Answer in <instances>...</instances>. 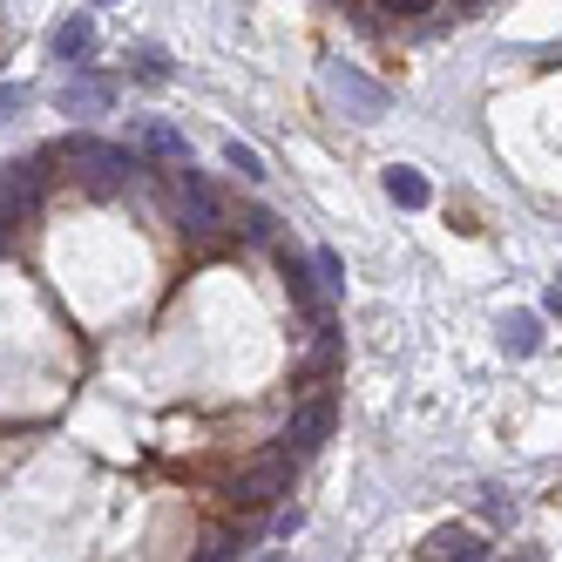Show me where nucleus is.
I'll return each mask as SVG.
<instances>
[{"label":"nucleus","instance_id":"obj_19","mask_svg":"<svg viewBox=\"0 0 562 562\" xmlns=\"http://www.w3.org/2000/svg\"><path fill=\"white\" fill-rule=\"evenodd\" d=\"M21 102H27V89H14V82H8V89H0V123H8V115H14Z\"/></svg>","mask_w":562,"mask_h":562},{"label":"nucleus","instance_id":"obj_18","mask_svg":"<svg viewBox=\"0 0 562 562\" xmlns=\"http://www.w3.org/2000/svg\"><path fill=\"white\" fill-rule=\"evenodd\" d=\"M380 8H386V14L400 21V14H427V8H434V0H380Z\"/></svg>","mask_w":562,"mask_h":562},{"label":"nucleus","instance_id":"obj_12","mask_svg":"<svg viewBox=\"0 0 562 562\" xmlns=\"http://www.w3.org/2000/svg\"><path fill=\"white\" fill-rule=\"evenodd\" d=\"M386 196H393L400 211H427V204H434V190H427V177H420V170H400V164L386 170Z\"/></svg>","mask_w":562,"mask_h":562},{"label":"nucleus","instance_id":"obj_10","mask_svg":"<svg viewBox=\"0 0 562 562\" xmlns=\"http://www.w3.org/2000/svg\"><path fill=\"white\" fill-rule=\"evenodd\" d=\"M55 55H61V61L95 55V14H68V21L55 27Z\"/></svg>","mask_w":562,"mask_h":562},{"label":"nucleus","instance_id":"obj_20","mask_svg":"<svg viewBox=\"0 0 562 562\" xmlns=\"http://www.w3.org/2000/svg\"><path fill=\"white\" fill-rule=\"evenodd\" d=\"M488 521H515V502L508 495H488Z\"/></svg>","mask_w":562,"mask_h":562},{"label":"nucleus","instance_id":"obj_2","mask_svg":"<svg viewBox=\"0 0 562 562\" xmlns=\"http://www.w3.org/2000/svg\"><path fill=\"white\" fill-rule=\"evenodd\" d=\"M292 454L285 448H278V454H265L258 468H245V474H237V488H231V508L237 515H265V508H278V502H285L292 495Z\"/></svg>","mask_w":562,"mask_h":562},{"label":"nucleus","instance_id":"obj_1","mask_svg":"<svg viewBox=\"0 0 562 562\" xmlns=\"http://www.w3.org/2000/svg\"><path fill=\"white\" fill-rule=\"evenodd\" d=\"M61 156H68L75 170H82V183H89L95 196L130 190V177L143 170V156H136V149H123V143H95V136H68Z\"/></svg>","mask_w":562,"mask_h":562},{"label":"nucleus","instance_id":"obj_21","mask_svg":"<svg viewBox=\"0 0 562 562\" xmlns=\"http://www.w3.org/2000/svg\"><path fill=\"white\" fill-rule=\"evenodd\" d=\"M542 312H549V318H562V285H549V292H542Z\"/></svg>","mask_w":562,"mask_h":562},{"label":"nucleus","instance_id":"obj_7","mask_svg":"<svg viewBox=\"0 0 562 562\" xmlns=\"http://www.w3.org/2000/svg\"><path fill=\"white\" fill-rule=\"evenodd\" d=\"M278 271H285V292H292V305L312 318V326H326V292H318V278H312V265L292 251V245H278Z\"/></svg>","mask_w":562,"mask_h":562},{"label":"nucleus","instance_id":"obj_17","mask_svg":"<svg viewBox=\"0 0 562 562\" xmlns=\"http://www.w3.org/2000/svg\"><path fill=\"white\" fill-rule=\"evenodd\" d=\"M271 231H278V224H271V211H245V237H258V245H265Z\"/></svg>","mask_w":562,"mask_h":562},{"label":"nucleus","instance_id":"obj_13","mask_svg":"<svg viewBox=\"0 0 562 562\" xmlns=\"http://www.w3.org/2000/svg\"><path fill=\"white\" fill-rule=\"evenodd\" d=\"M109 102H115V82H68L61 89V109L68 115H102Z\"/></svg>","mask_w":562,"mask_h":562},{"label":"nucleus","instance_id":"obj_8","mask_svg":"<svg viewBox=\"0 0 562 562\" xmlns=\"http://www.w3.org/2000/svg\"><path fill=\"white\" fill-rule=\"evenodd\" d=\"M427 555L434 562H481V555H495V549H488V536H474V529H434Z\"/></svg>","mask_w":562,"mask_h":562},{"label":"nucleus","instance_id":"obj_9","mask_svg":"<svg viewBox=\"0 0 562 562\" xmlns=\"http://www.w3.org/2000/svg\"><path fill=\"white\" fill-rule=\"evenodd\" d=\"M136 143H143V156H156V164H190V143L170 130V123H156V115H149V123H136Z\"/></svg>","mask_w":562,"mask_h":562},{"label":"nucleus","instance_id":"obj_3","mask_svg":"<svg viewBox=\"0 0 562 562\" xmlns=\"http://www.w3.org/2000/svg\"><path fill=\"white\" fill-rule=\"evenodd\" d=\"M326 95L352 115V123H380V115L393 109V95L373 82V75H359L352 61H326Z\"/></svg>","mask_w":562,"mask_h":562},{"label":"nucleus","instance_id":"obj_22","mask_svg":"<svg viewBox=\"0 0 562 562\" xmlns=\"http://www.w3.org/2000/svg\"><path fill=\"white\" fill-rule=\"evenodd\" d=\"M95 8H109V0H95Z\"/></svg>","mask_w":562,"mask_h":562},{"label":"nucleus","instance_id":"obj_4","mask_svg":"<svg viewBox=\"0 0 562 562\" xmlns=\"http://www.w3.org/2000/svg\"><path fill=\"white\" fill-rule=\"evenodd\" d=\"M48 164H61V143L42 149L34 164H8L0 170V217H34V204H42V183H48Z\"/></svg>","mask_w":562,"mask_h":562},{"label":"nucleus","instance_id":"obj_5","mask_svg":"<svg viewBox=\"0 0 562 562\" xmlns=\"http://www.w3.org/2000/svg\"><path fill=\"white\" fill-rule=\"evenodd\" d=\"M333 420H339V414H333L326 393L299 400V407H292V427H285V454H292V461H312V454L333 440Z\"/></svg>","mask_w":562,"mask_h":562},{"label":"nucleus","instance_id":"obj_6","mask_svg":"<svg viewBox=\"0 0 562 562\" xmlns=\"http://www.w3.org/2000/svg\"><path fill=\"white\" fill-rule=\"evenodd\" d=\"M177 217H183L190 237H211V231L224 224V196L211 190V177H196L190 164H183V177H177Z\"/></svg>","mask_w":562,"mask_h":562},{"label":"nucleus","instance_id":"obj_14","mask_svg":"<svg viewBox=\"0 0 562 562\" xmlns=\"http://www.w3.org/2000/svg\"><path fill=\"white\" fill-rule=\"evenodd\" d=\"M224 164L245 177V183H265V156H258L251 143H237V136H231V143H224Z\"/></svg>","mask_w":562,"mask_h":562},{"label":"nucleus","instance_id":"obj_16","mask_svg":"<svg viewBox=\"0 0 562 562\" xmlns=\"http://www.w3.org/2000/svg\"><path fill=\"white\" fill-rule=\"evenodd\" d=\"M196 555H211V562H231V555H237V536L211 529V536H204V549H196Z\"/></svg>","mask_w":562,"mask_h":562},{"label":"nucleus","instance_id":"obj_15","mask_svg":"<svg viewBox=\"0 0 562 562\" xmlns=\"http://www.w3.org/2000/svg\"><path fill=\"white\" fill-rule=\"evenodd\" d=\"M312 271H318V285H326V292H346V265H339V251H318Z\"/></svg>","mask_w":562,"mask_h":562},{"label":"nucleus","instance_id":"obj_11","mask_svg":"<svg viewBox=\"0 0 562 562\" xmlns=\"http://www.w3.org/2000/svg\"><path fill=\"white\" fill-rule=\"evenodd\" d=\"M502 346H508L515 359L542 352V318H536V312H508V318H502Z\"/></svg>","mask_w":562,"mask_h":562}]
</instances>
